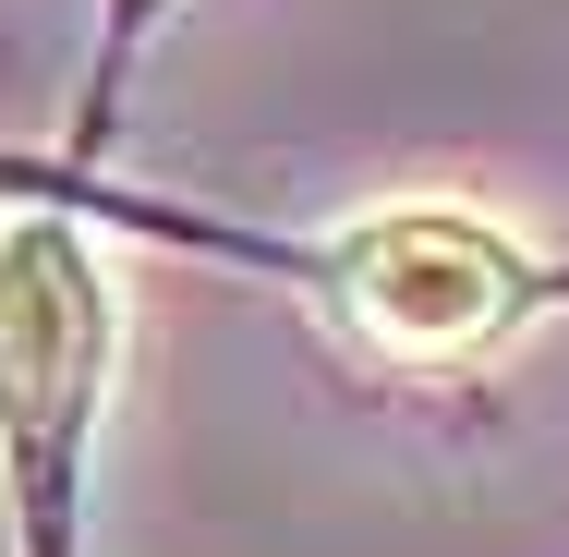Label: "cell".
Listing matches in <instances>:
<instances>
[{
  "label": "cell",
  "mask_w": 569,
  "mask_h": 557,
  "mask_svg": "<svg viewBox=\"0 0 569 557\" xmlns=\"http://www.w3.org/2000/svg\"><path fill=\"white\" fill-rule=\"evenodd\" d=\"M98 364H110L98 255L61 219H12L0 230V437L24 473H61V448L86 437Z\"/></svg>",
  "instance_id": "obj_2"
},
{
  "label": "cell",
  "mask_w": 569,
  "mask_h": 557,
  "mask_svg": "<svg viewBox=\"0 0 569 557\" xmlns=\"http://www.w3.org/2000/svg\"><path fill=\"white\" fill-rule=\"evenodd\" d=\"M340 304L388 364H472L521 316V242L460 207H388L340 242Z\"/></svg>",
  "instance_id": "obj_1"
}]
</instances>
